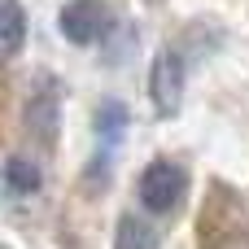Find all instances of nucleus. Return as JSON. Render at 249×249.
<instances>
[{
  "mask_svg": "<svg viewBox=\"0 0 249 249\" xmlns=\"http://www.w3.org/2000/svg\"><path fill=\"white\" fill-rule=\"evenodd\" d=\"M92 131H96V175H105L109 158L118 153L123 136H127V105L123 101H101L96 105V118H92Z\"/></svg>",
  "mask_w": 249,
  "mask_h": 249,
  "instance_id": "nucleus-5",
  "label": "nucleus"
},
{
  "mask_svg": "<svg viewBox=\"0 0 249 249\" xmlns=\"http://www.w3.org/2000/svg\"><path fill=\"white\" fill-rule=\"evenodd\" d=\"M184 83H188V70H184V57L175 48H162L153 61H149V101H153V114L158 118H175L179 105H184Z\"/></svg>",
  "mask_w": 249,
  "mask_h": 249,
  "instance_id": "nucleus-3",
  "label": "nucleus"
},
{
  "mask_svg": "<svg viewBox=\"0 0 249 249\" xmlns=\"http://www.w3.org/2000/svg\"><path fill=\"white\" fill-rule=\"evenodd\" d=\"M114 249H153V232L140 214H118L114 223Z\"/></svg>",
  "mask_w": 249,
  "mask_h": 249,
  "instance_id": "nucleus-8",
  "label": "nucleus"
},
{
  "mask_svg": "<svg viewBox=\"0 0 249 249\" xmlns=\"http://www.w3.org/2000/svg\"><path fill=\"white\" fill-rule=\"evenodd\" d=\"M57 26H61V35L70 39V44H96L101 35H105V26H109V18H105V4L101 0H70L66 9H61V18H57Z\"/></svg>",
  "mask_w": 249,
  "mask_h": 249,
  "instance_id": "nucleus-4",
  "label": "nucleus"
},
{
  "mask_svg": "<svg viewBox=\"0 0 249 249\" xmlns=\"http://www.w3.org/2000/svg\"><path fill=\"white\" fill-rule=\"evenodd\" d=\"M57 123H61V96H57V83H39V92L31 96L26 105V127L35 140L53 144L57 140Z\"/></svg>",
  "mask_w": 249,
  "mask_h": 249,
  "instance_id": "nucleus-6",
  "label": "nucleus"
},
{
  "mask_svg": "<svg viewBox=\"0 0 249 249\" xmlns=\"http://www.w3.org/2000/svg\"><path fill=\"white\" fill-rule=\"evenodd\" d=\"M249 232V210H245V197L214 179L206 201H201V214H197V245L201 249H236Z\"/></svg>",
  "mask_w": 249,
  "mask_h": 249,
  "instance_id": "nucleus-1",
  "label": "nucleus"
},
{
  "mask_svg": "<svg viewBox=\"0 0 249 249\" xmlns=\"http://www.w3.org/2000/svg\"><path fill=\"white\" fill-rule=\"evenodd\" d=\"M4 184H9L13 193H35V188H39V171H35L31 162H22V158H9V162H4Z\"/></svg>",
  "mask_w": 249,
  "mask_h": 249,
  "instance_id": "nucleus-9",
  "label": "nucleus"
},
{
  "mask_svg": "<svg viewBox=\"0 0 249 249\" xmlns=\"http://www.w3.org/2000/svg\"><path fill=\"white\" fill-rule=\"evenodd\" d=\"M136 193H140L144 210H153V214H171V210L184 201V193H188V171H184L179 162H171V158H153V162L140 171Z\"/></svg>",
  "mask_w": 249,
  "mask_h": 249,
  "instance_id": "nucleus-2",
  "label": "nucleus"
},
{
  "mask_svg": "<svg viewBox=\"0 0 249 249\" xmlns=\"http://www.w3.org/2000/svg\"><path fill=\"white\" fill-rule=\"evenodd\" d=\"M26 44V9L22 0H0V66H9Z\"/></svg>",
  "mask_w": 249,
  "mask_h": 249,
  "instance_id": "nucleus-7",
  "label": "nucleus"
}]
</instances>
